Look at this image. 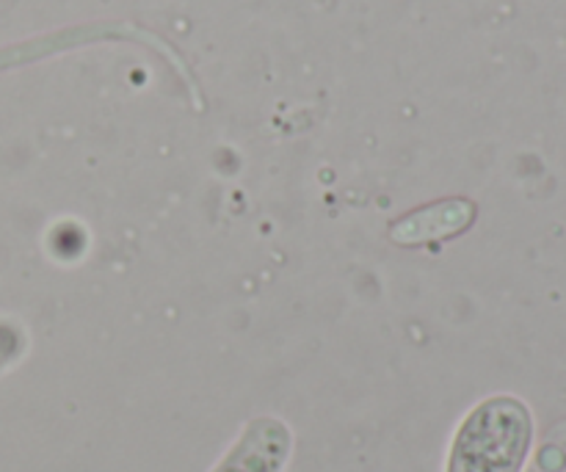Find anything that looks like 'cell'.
Returning <instances> with one entry per match:
<instances>
[{
    "label": "cell",
    "mask_w": 566,
    "mask_h": 472,
    "mask_svg": "<svg viewBox=\"0 0 566 472\" xmlns=\"http://www.w3.org/2000/svg\"><path fill=\"white\" fill-rule=\"evenodd\" d=\"M475 219V204L468 199H446L423 210L403 216L390 227V238L398 247H426V243L446 241L468 230Z\"/></svg>",
    "instance_id": "3"
},
{
    "label": "cell",
    "mask_w": 566,
    "mask_h": 472,
    "mask_svg": "<svg viewBox=\"0 0 566 472\" xmlns=\"http://www.w3.org/2000/svg\"><path fill=\"white\" fill-rule=\"evenodd\" d=\"M296 437L276 415H258L232 440L224 457L208 472H285L293 459Z\"/></svg>",
    "instance_id": "2"
},
{
    "label": "cell",
    "mask_w": 566,
    "mask_h": 472,
    "mask_svg": "<svg viewBox=\"0 0 566 472\" xmlns=\"http://www.w3.org/2000/svg\"><path fill=\"white\" fill-rule=\"evenodd\" d=\"M534 442L531 409L514 396H490L457 426L442 472H520Z\"/></svg>",
    "instance_id": "1"
},
{
    "label": "cell",
    "mask_w": 566,
    "mask_h": 472,
    "mask_svg": "<svg viewBox=\"0 0 566 472\" xmlns=\"http://www.w3.org/2000/svg\"><path fill=\"white\" fill-rule=\"evenodd\" d=\"M520 472H566V420H558Z\"/></svg>",
    "instance_id": "4"
}]
</instances>
